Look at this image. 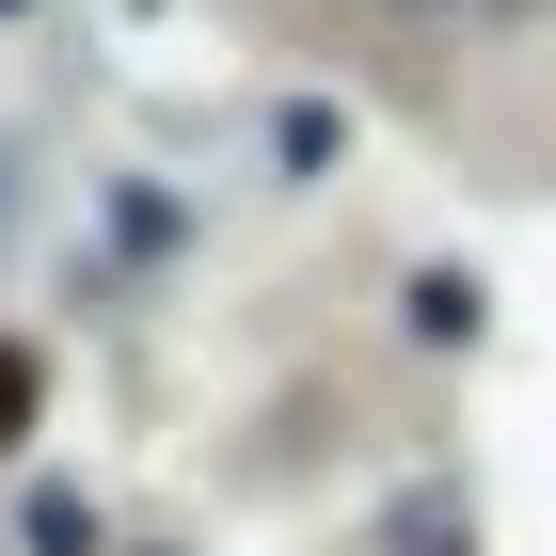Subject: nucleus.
<instances>
[{"mask_svg": "<svg viewBox=\"0 0 556 556\" xmlns=\"http://www.w3.org/2000/svg\"><path fill=\"white\" fill-rule=\"evenodd\" d=\"M33 414H48V366L0 334V445H33Z\"/></svg>", "mask_w": 556, "mask_h": 556, "instance_id": "1", "label": "nucleus"}]
</instances>
